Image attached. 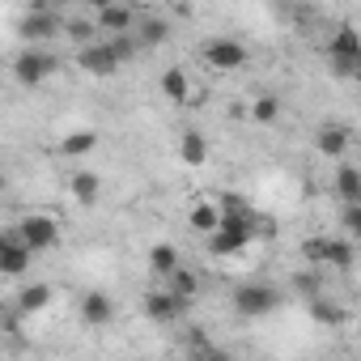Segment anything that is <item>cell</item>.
I'll use <instances>...</instances> for the list:
<instances>
[{"mask_svg":"<svg viewBox=\"0 0 361 361\" xmlns=\"http://www.w3.org/2000/svg\"><path fill=\"white\" fill-rule=\"evenodd\" d=\"M281 306V293L272 289V285H259V281H251V285H238L234 289V310L238 314H272Z\"/></svg>","mask_w":361,"mask_h":361,"instance_id":"3957f363","label":"cell"},{"mask_svg":"<svg viewBox=\"0 0 361 361\" xmlns=\"http://www.w3.org/2000/svg\"><path fill=\"white\" fill-rule=\"evenodd\" d=\"M340 221H344V230H348V234H353V238H361V204H348V209H344V217H340Z\"/></svg>","mask_w":361,"mask_h":361,"instance_id":"f546056e","label":"cell"},{"mask_svg":"<svg viewBox=\"0 0 361 361\" xmlns=\"http://www.w3.org/2000/svg\"><path fill=\"white\" fill-rule=\"evenodd\" d=\"M178 268H183V264H178V251H174L170 243H157V247L149 251V272H153V276H166V281H170Z\"/></svg>","mask_w":361,"mask_h":361,"instance_id":"2e32d148","label":"cell"},{"mask_svg":"<svg viewBox=\"0 0 361 361\" xmlns=\"http://www.w3.org/2000/svg\"><path fill=\"white\" fill-rule=\"evenodd\" d=\"M353 259H357V251H353V243H348V238H327V264H331V268L348 272V268H353Z\"/></svg>","mask_w":361,"mask_h":361,"instance_id":"44dd1931","label":"cell"},{"mask_svg":"<svg viewBox=\"0 0 361 361\" xmlns=\"http://www.w3.org/2000/svg\"><path fill=\"white\" fill-rule=\"evenodd\" d=\"M302 255H306V264H327V238H306Z\"/></svg>","mask_w":361,"mask_h":361,"instance_id":"f1b7e54d","label":"cell"},{"mask_svg":"<svg viewBox=\"0 0 361 361\" xmlns=\"http://www.w3.org/2000/svg\"><path fill=\"white\" fill-rule=\"evenodd\" d=\"M77 64H81L90 77H111V73L119 68V56L111 51L106 39H98L94 47H81V51H77Z\"/></svg>","mask_w":361,"mask_h":361,"instance_id":"30bf717a","label":"cell"},{"mask_svg":"<svg viewBox=\"0 0 361 361\" xmlns=\"http://www.w3.org/2000/svg\"><path fill=\"white\" fill-rule=\"evenodd\" d=\"M276 230H281L276 217H264V213L255 217V238H276Z\"/></svg>","mask_w":361,"mask_h":361,"instance_id":"4dcf8cb0","label":"cell"},{"mask_svg":"<svg viewBox=\"0 0 361 361\" xmlns=\"http://www.w3.org/2000/svg\"><path fill=\"white\" fill-rule=\"evenodd\" d=\"M188 221H192V230H200L204 238H213V234L221 230V209H217V204H196V209L188 213Z\"/></svg>","mask_w":361,"mask_h":361,"instance_id":"ac0fdd59","label":"cell"},{"mask_svg":"<svg viewBox=\"0 0 361 361\" xmlns=\"http://www.w3.org/2000/svg\"><path fill=\"white\" fill-rule=\"evenodd\" d=\"M204 361H226V357H204Z\"/></svg>","mask_w":361,"mask_h":361,"instance_id":"d6a6232c","label":"cell"},{"mask_svg":"<svg viewBox=\"0 0 361 361\" xmlns=\"http://www.w3.org/2000/svg\"><path fill=\"white\" fill-rule=\"evenodd\" d=\"M183 310H188V302L178 298V293H170V289H157V293H149V298H145V314H149V319H157V323H174Z\"/></svg>","mask_w":361,"mask_h":361,"instance_id":"8fae6325","label":"cell"},{"mask_svg":"<svg viewBox=\"0 0 361 361\" xmlns=\"http://www.w3.org/2000/svg\"><path fill=\"white\" fill-rule=\"evenodd\" d=\"M18 234H22V243H26L30 251H51V247L60 243V221H56V217H43V213H30V217L18 226Z\"/></svg>","mask_w":361,"mask_h":361,"instance_id":"277c9868","label":"cell"},{"mask_svg":"<svg viewBox=\"0 0 361 361\" xmlns=\"http://www.w3.org/2000/svg\"><path fill=\"white\" fill-rule=\"evenodd\" d=\"M327 64H331L336 77H357V68H361V35H357L353 26H340V30L331 35V43H327Z\"/></svg>","mask_w":361,"mask_h":361,"instance_id":"6da1fadb","label":"cell"},{"mask_svg":"<svg viewBox=\"0 0 361 361\" xmlns=\"http://www.w3.org/2000/svg\"><path fill=\"white\" fill-rule=\"evenodd\" d=\"M357 77H361V68H357Z\"/></svg>","mask_w":361,"mask_h":361,"instance_id":"836d02e7","label":"cell"},{"mask_svg":"<svg viewBox=\"0 0 361 361\" xmlns=\"http://www.w3.org/2000/svg\"><path fill=\"white\" fill-rule=\"evenodd\" d=\"M22 39H30V43H39V39H56V35H64V18L60 13H51V9H43V5H35L26 18H22Z\"/></svg>","mask_w":361,"mask_h":361,"instance_id":"5b68a950","label":"cell"},{"mask_svg":"<svg viewBox=\"0 0 361 361\" xmlns=\"http://www.w3.org/2000/svg\"><path fill=\"white\" fill-rule=\"evenodd\" d=\"M13 73H18L22 85H39L43 77L56 73V56H47V51H39V47H26V51L13 60Z\"/></svg>","mask_w":361,"mask_h":361,"instance_id":"8992f818","label":"cell"},{"mask_svg":"<svg viewBox=\"0 0 361 361\" xmlns=\"http://www.w3.org/2000/svg\"><path fill=\"white\" fill-rule=\"evenodd\" d=\"M314 145H319V153L323 157H344V149H348V128H340V123H323L319 128V136H314Z\"/></svg>","mask_w":361,"mask_h":361,"instance_id":"4fadbf2b","label":"cell"},{"mask_svg":"<svg viewBox=\"0 0 361 361\" xmlns=\"http://www.w3.org/2000/svg\"><path fill=\"white\" fill-rule=\"evenodd\" d=\"M166 35H170V26H166L161 18H145V22L136 26V39H140V43H161Z\"/></svg>","mask_w":361,"mask_h":361,"instance_id":"d4e9b609","label":"cell"},{"mask_svg":"<svg viewBox=\"0 0 361 361\" xmlns=\"http://www.w3.org/2000/svg\"><path fill=\"white\" fill-rule=\"evenodd\" d=\"M64 35H68L73 43H81V47H94V43H98L94 35H102V30H98V22H90V18H77V13H68V18H64Z\"/></svg>","mask_w":361,"mask_h":361,"instance_id":"e0dca14e","label":"cell"},{"mask_svg":"<svg viewBox=\"0 0 361 361\" xmlns=\"http://www.w3.org/2000/svg\"><path fill=\"white\" fill-rule=\"evenodd\" d=\"M204 60L221 73H234V68L247 64V47L238 39H213V43H204Z\"/></svg>","mask_w":361,"mask_h":361,"instance_id":"9c48e42d","label":"cell"},{"mask_svg":"<svg viewBox=\"0 0 361 361\" xmlns=\"http://www.w3.org/2000/svg\"><path fill=\"white\" fill-rule=\"evenodd\" d=\"M94 145H98V136H94V132H73V136H64V145H60V149H64L68 157H81V153H90Z\"/></svg>","mask_w":361,"mask_h":361,"instance_id":"484cf974","label":"cell"},{"mask_svg":"<svg viewBox=\"0 0 361 361\" xmlns=\"http://www.w3.org/2000/svg\"><path fill=\"white\" fill-rule=\"evenodd\" d=\"M331 188H336V196H340L344 209H348V204H361V170L348 166V161H340L336 174H331Z\"/></svg>","mask_w":361,"mask_h":361,"instance_id":"7c38bea8","label":"cell"},{"mask_svg":"<svg viewBox=\"0 0 361 361\" xmlns=\"http://www.w3.org/2000/svg\"><path fill=\"white\" fill-rule=\"evenodd\" d=\"M178 157H183L188 166H204V157H209L204 136L200 132H183V136H178Z\"/></svg>","mask_w":361,"mask_h":361,"instance_id":"ffe728a7","label":"cell"},{"mask_svg":"<svg viewBox=\"0 0 361 361\" xmlns=\"http://www.w3.org/2000/svg\"><path fill=\"white\" fill-rule=\"evenodd\" d=\"M47 302H51V285H30V289H22V298H18V306H22L26 314L47 310Z\"/></svg>","mask_w":361,"mask_h":361,"instance_id":"603a6c76","label":"cell"},{"mask_svg":"<svg viewBox=\"0 0 361 361\" xmlns=\"http://www.w3.org/2000/svg\"><path fill=\"white\" fill-rule=\"evenodd\" d=\"M251 115H255L259 123H272V119L281 115V98H276V94H264V98H255V106H251Z\"/></svg>","mask_w":361,"mask_h":361,"instance_id":"4316f807","label":"cell"},{"mask_svg":"<svg viewBox=\"0 0 361 361\" xmlns=\"http://www.w3.org/2000/svg\"><path fill=\"white\" fill-rule=\"evenodd\" d=\"M293 285H298V293H306V298H319V276H310V272H302V276H298Z\"/></svg>","mask_w":361,"mask_h":361,"instance_id":"1f68e13d","label":"cell"},{"mask_svg":"<svg viewBox=\"0 0 361 361\" xmlns=\"http://www.w3.org/2000/svg\"><path fill=\"white\" fill-rule=\"evenodd\" d=\"M247 243H255V221H247V217H221V230L209 238V251L213 255H238V251H247Z\"/></svg>","mask_w":361,"mask_h":361,"instance_id":"7a4b0ae2","label":"cell"},{"mask_svg":"<svg viewBox=\"0 0 361 361\" xmlns=\"http://www.w3.org/2000/svg\"><path fill=\"white\" fill-rule=\"evenodd\" d=\"M106 43H111V51L119 56V64H123V60H132V56H136V47H140V39H136V35H119V39H106Z\"/></svg>","mask_w":361,"mask_h":361,"instance_id":"83f0119b","label":"cell"},{"mask_svg":"<svg viewBox=\"0 0 361 361\" xmlns=\"http://www.w3.org/2000/svg\"><path fill=\"white\" fill-rule=\"evenodd\" d=\"M68 192L77 196V204H94V200L102 196V178H98L94 170H77L73 183H68Z\"/></svg>","mask_w":361,"mask_h":361,"instance_id":"9a60e30c","label":"cell"},{"mask_svg":"<svg viewBox=\"0 0 361 361\" xmlns=\"http://www.w3.org/2000/svg\"><path fill=\"white\" fill-rule=\"evenodd\" d=\"M30 259H35V251L22 243V234L18 230H5V238H0V272L22 276L30 268Z\"/></svg>","mask_w":361,"mask_h":361,"instance_id":"52a82bcc","label":"cell"},{"mask_svg":"<svg viewBox=\"0 0 361 361\" xmlns=\"http://www.w3.org/2000/svg\"><path fill=\"white\" fill-rule=\"evenodd\" d=\"M170 293H178V298H183V302H192L196 298V289H200V276L192 272V268H178L174 276H170V285H166Z\"/></svg>","mask_w":361,"mask_h":361,"instance_id":"7402d4cb","label":"cell"},{"mask_svg":"<svg viewBox=\"0 0 361 361\" xmlns=\"http://www.w3.org/2000/svg\"><path fill=\"white\" fill-rule=\"evenodd\" d=\"M306 310H310L319 323H327V327L344 323V306H336V302H327V298H310V302H306Z\"/></svg>","mask_w":361,"mask_h":361,"instance_id":"cb8c5ba5","label":"cell"},{"mask_svg":"<svg viewBox=\"0 0 361 361\" xmlns=\"http://www.w3.org/2000/svg\"><path fill=\"white\" fill-rule=\"evenodd\" d=\"M111 314H115V302H111L102 289H90V293L81 298V319H85V323H111Z\"/></svg>","mask_w":361,"mask_h":361,"instance_id":"5bb4252c","label":"cell"},{"mask_svg":"<svg viewBox=\"0 0 361 361\" xmlns=\"http://www.w3.org/2000/svg\"><path fill=\"white\" fill-rule=\"evenodd\" d=\"M161 94H166L170 102H188V98H192L188 73H183V68H166V73H161Z\"/></svg>","mask_w":361,"mask_h":361,"instance_id":"d6986e66","label":"cell"},{"mask_svg":"<svg viewBox=\"0 0 361 361\" xmlns=\"http://www.w3.org/2000/svg\"><path fill=\"white\" fill-rule=\"evenodd\" d=\"M94 22H98V30H102V39H119V35H132L140 22H136V13L128 9V5H102L98 13H94Z\"/></svg>","mask_w":361,"mask_h":361,"instance_id":"ba28073f","label":"cell"}]
</instances>
